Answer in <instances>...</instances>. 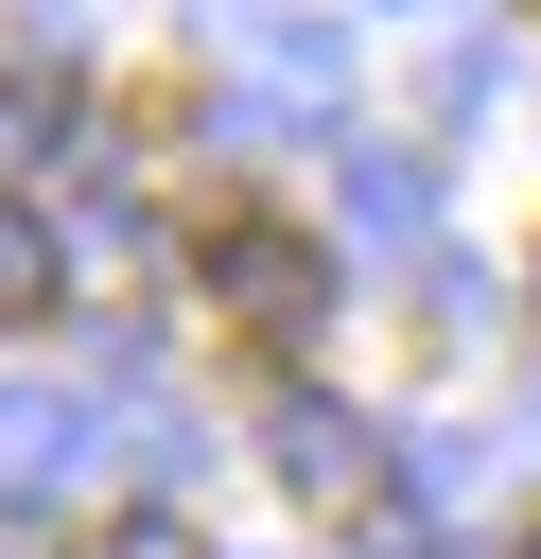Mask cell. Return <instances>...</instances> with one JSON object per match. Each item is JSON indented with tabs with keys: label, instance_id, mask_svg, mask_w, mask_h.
Masks as SVG:
<instances>
[{
	"label": "cell",
	"instance_id": "1",
	"mask_svg": "<svg viewBox=\"0 0 541 559\" xmlns=\"http://www.w3.org/2000/svg\"><path fill=\"white\" fill-rule=\"evenodd\" d=\"M209 314H227L244 349H297V332L332 314V262H314V227H279V210H227V227H209Z\"/></svg>",
	"mask_w": 541,
	"mask_h": 559
},
{
	"label": "cell",
	"instance_id": "2",
	"mask_svg": "<svg viewBox=\"0 0 541 559\" xmlns=\"http://www.w3.org/2000/svg\"><path fill=\"white\" fill-rule=\"evenodd\" d=\"M262 454H279V489H297V507H384V437H366L349 402H314V384H297V402H262Z\"/></svg>",
	"mask_w": 541,
	"mask_h": 559
},
{
	"label": "cell",
	"instance_id": "3",
	"mask_svg": "<svg viewBox=\"0 0 541 559\" xmlns=\"http://www.w3.org/2000/svg\"><path fill=\"white\" fill-rule=\"evenodd\" d=\"M70 454H87V402H0V489H17V507H35Z\"/></svg>",
	"mask_w": 541,
	"mask_h": 559
},
{
	"label": "cell",
	"instance_id": "4",
	"mask_svg": "<svg viewBox=\"0 0 541 559\" xmlns=\"http://www.w3.org/2000/svg\"><path fill=\"white\" fill-rule=\"evenodd\" d=\"M52 297H70V245H52V227H35L17 192H0V332H35Z\"/></svg>",
	"mask_w": 541,
	"mask_h": 559
},
{
	"label": "cell",
	"instance_id": "5",
	"mask_svg": "<svg viewBox=\"0 0 541 559\" xmlns=\"http://www.w3.org/2000/svg\"><path fill=\"white\" fill-rule=\"evenodd\" d=\"M52 140H70V87L52 70H0V175H35Z\"/></svg>",
	"mask_w": 541,
	"mask_h": 559
},
{
	"label": "cell",
	"instance_id": "6",
	"mask_svg": "<svg viewBox=\"0 0 541 559\" xmlns=\"http://www.w3.org/2000/svg\"><path fill=\"white\" fill-rule=\"evenodd\" d=\"M332 175H349V210H366V227H419V157H384V140L349 157V140H332Z\"/></svg>",
	"mask_w": 541,
	"mask_h": 559
},
{
	"label": "cell",
	"instance_id": "7",
	"mask_svg": "<svg viewBox=\"0 0 541 559\" xmlns=\"http://www.w3.org/2000/svg\"><path fill=\"white\" fill-rule=\"evenodd\" d=\"M366 559H454V542H436L419 507H366Z\"/></svg>",
	"mask_w": 541,
	"mask_h": 559
},
{
	"label": "cell",
	"instance_id": "8",
	"mask_svg": "<svg viewBox=\"0 0 541 559\" xmlns=\"http://www.w3.org/2000/svg\"><path fill=\"white\" fill-rule=\"evenodd\" d=\"M87 559H192V524H157V507H140V524H105Z\"/></svg>",
	"mask_w": 541,
	"mask_h": 559
},
{
	"label": "cell",
	"instance_id": "9",
	"mask_svg": "<svg viewBox=\"0 0 541 559\" xmlns=\"http://www.w3.org/2000/svg\"><path fill=\"white\" fill-rule=\"evenodd\" d=\"M524 559H541V524H524Z\"/></svg>",
	"mask_w": 541,
	"mask_h": 559
}]
</instances>
